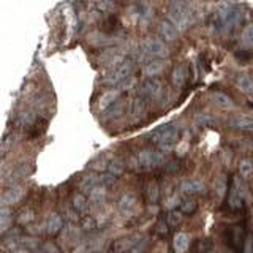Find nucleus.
Instances as JSON below:
<instances>
[{"label": "nucleus", "instance_id": "21", "mask_svg": "<svg viewBox=\"0 0 253 253\" xmlns=\"http://www.w3.org/2000/svg\"><path fill=\"white\" fill-rule=\"evenodd\" d=\"M211 100H212L213 105H217L218 108H223V109L234 108V101L231 100V97H228V95L223 93V92H218V90L212 92L211 93Z\"/></svg>", "mask_w": 253, "mask_h": 253}, {"label": "nucleus", "instance_id": "28", "mask_svg": "<svg viewBox=\"0 0 253 253\" xmlns=\"http://www.w3.org/2000/svg\"><path fill=\"white\" fill-rule=\"evenodd\" d=\"M187 67L185 65H177L176 68L172 70V84L174 85H184L187 81Z\"/></svg>", "mask_w": 253, "mask_h": 253}, {"label": "nucleus", "instance_id": "20", "mask_svg": "<svg viewBox=\"0 0 253 253\" xmlns=\"http://www.w3.org/2000/svg\"><path fill=\"white\" fill-rule=\"evenodd\" d=\"M234 81H236V85L241 89V92L249 95V97H253V78L252 76L241 73V75L236 76Z\"/></svg>", "mask_w": 253, "mask_h": 253}, {"label": "nucleus", "instance_id": "48", "mask_svg": "<svg viewBox=\"0 0 253 253\" xmlns=\"http://www.w3.org/2000/svg\"><path fill=\"white\" fill-rule=\"evenodd\" d=\"M179 204V196L177 195H174V196H171L169 198V201L168 203H166V206H168V208H174V206H177Z\"/></svg>", "mask_w": 253, "mask_h": 253}, {"label": "nucleus", "instance_id": "39", "mask_svg": "<svg viewBox=\"0 0 253 253\" xmlns=\"http://www.w3.org/2000/svg\"><path fill=\"white\" fill-rule=\"evenodd\" d=\"M131 113H133L134 116H138V114H141V113H144V100H142L141 97L134 98V100L131 101Z\"/></svg>", "mask_w": 253, "mask_h": 253}, {"label": "nucleus", "instance_id": "15", "mask_svg": "<svg viewBox=\"0 0 253 253\" xmlns=\"http://www.w3.org/2000/svg\"><path fill=\"white\" fill-rule=\"evenodd\" d=\"M228 204L229 208L237 211L242 208V190L239 187V182L236 179L233 180L231 187H229V195H228Z\"/></svg>", "mask_w": 253, "mask_h": 253}, {"label": "nucleus", "instance_id": "6", "mask_svg": "<svg viewBox=\"0 0 253 253\" xmlns=\"http://www.w3.org/2000/svg\"><path fill=\"white\" fill-rule=\"evenodd\" d=\"M136 162L142 168H157V166L165 165V157L157 150H142L138 154Z\"/></svg>", "mask_w": 253, "mask_h": 253}, {"label": "nucleus", "instance_id": "35", "mask_svg": "<svg viewBox=\"0 0 253 253\" xmlns=\"http://www.w3.org/2000/svg\"><path fill=\"white\" fill-rule=\"evenodd\" d=\"M182 213L180 211H176V209H172L169 213H168V218H166V221H168V225L169 226H177L180 221H182Z\"/></svg>", "mask_w": 253, "mask_h": 253}, {"label": "nucleus", "instance_id": "7", "mask_svg": "<svg viewBox=\"0 0 253 253\" xmlns=\"http://www.w3.org/2000/svg\"><path fill=\"white\" fill-rule=\"evenodd\" d=\"M168 55V49L163 42L160 40H147L142 46V57L150 59V57H166Z\"/></svg>", "mask_w": 253, "mask_h": 253}, {"label": "nucleus", "instance_id": "41", "mask_svg": "<svg viewBox=\"0 0 253 253\" xmlns=\"http://www.w3.org/2000/svg\"><path fill=\"white\" fill-rule=\"evenodd\" d=\"M35 218V213L32 212L30 209H24L21 212V215H19V223H29V221H32Z\"/></svg>", "mask_w": 253, "mask_h": 253}, {"label": "nucleus", "instance_id": "42", "mask_svg": "<svg viewBox=\"0 0 253 253\" xmlns=\"http://www.w3.org/2000/svg\"><path fill=\"white\" fill-rule=\"evenodd\" d=\"M244 253H253V233H249L244 241Z\"/></svg>", "mask_w": 253, "mask_h": 253}, {"label": "nucleus", "instance_id": "17", "mask_svg": "<svg viewBox=\"0 0 253 253\" xmlns=\"http://www.w3.org/2000/svg\"><path fill=\"white\" fill-rule=\"evenodd\" d=\"M158 35H160L165 42H174V40H177V35H179V30L172 26L169 21H162L158 24Z\"/></svg>", "mask_w": 253, "mask_h": 253}, {"label": "nucleus", "instance_id": "47", "mask_svg": "<svg viewBox=\"0 0 253 253\" xmlns=\"http://www.w3.org/2000/svg\"><path fill=\"white\" fill-rule=\"evenodd\" d=\"M34 119H35V116H34V114H32V113H27V114H24V116L21 117V124L29 125V124L34 122Z\"/></svg>", "mask_w": 253, "mask_h": 253}, {"label": "nucleus", "instance_id": "37", "mask_svg": "<svg viewBox=\"0 0 253 253\" xmlns=\"http://www.w3.org/2000/svg\"><path fill=\"white\" fill-rule=\"evenodd\" d=\"M81 226L84 231H93V229L97 228V220H95L92 215H85L81 220Z\"/></svg>", "mask_w": 253, "mask_h": 253}, {"label": "nucleus", "instance_id": "18", "mask_svg": "<svg viewBox=\"0 0 253 253\" xmlns=\"http://www.w3.org/2000/svg\"><path fill=\"white\" fill-rule=\"evenodd\" d=\"M119 100V90H109V92H105L100 97V103H98V108L101 113H105V111H109L116 106V103Z\"/></svg>", "mask_w": 253, "mask_h": 253}, {"label": "nucleus", "instance_id": "5", "mask_svg": "<svg viewBox=\"0 0 253 253\" xmlns=\"http://www.w3.org/2000/svg\"><path fill=\"white\" fill-rule=\"evenodd\" d=\"M131 71H133V62L124 60L105 78V83L109 85H119L122 81H125L126 78L131 76Z\"/></svg>", "mask_w": 253, "mask_h": 253}, {"label": "nucleus", "instance_id": "32", "mask_svg": "<svg viewBox=\"0 0 253 253\" xmlns=\"http://www.w3.org/2000/svg\"><path fill=\"white\" fill-rule=\"evenodd\" d=\"M239 174L242 179H250L252 174H253V163L252 160H247V158H244V160L239 163Z\"/></svg>", "mask_w": 253, "mask_h": 253}, {"label": "nucleus", "instance_id": "29", "mask_svg": "<svg viewBox=\"0 0 253 253\" xmlns=\"http://www.w3.org/2000/svg\"><path fill=\"white\" fill-rule=\"evenodd\" d=\"M213 190H215V193L218 195V198L225 196V193L228 192V180H226L225 174H220V176L213 180Z\"/></svg>", "mask_w": 253, "mask_h": 253}, {"label": "nucleus", "instance_id": "45", "mask_svg": "<svg viewBox=\"0 0 253 253\" xmlns=\"http://www.w3.org/2000/svg\"><path fill=\"white\" fill-rule=\"evenodd\" d=\"M133 84H134V78L130 76V78H126L125 81H122L117 87H119V90H126V89H130V87H131Z\"/></svg>", "mask_w": 253, "mask_h": 253}, {"label": "nucleus", "instance_id": "13", "mask_svg": "<svg viewBox=\"0 0 253 253\" xmlns=\"http://www.w3.org/2000/svg\"><path fill=\"white\" fill-rule=\"evenodd\" d=\"M180 190H182V193H185L188 196H195V195H203L206 192V185L201 180L185 179V180H182Z\"/></svg>", "mask_w": 253, "mask_h": 253}, {"label": "nucleus", "instance_id": "19", "mask_svg": "<svg viewBox=\"0 0 253 253\" xmlns=\"http://www.w3.org/2000/svg\"><path fill=\"white\" fill-rule=\"evenodd\" d=\"M89 206H90V201L84 193H76L73 196V208H75V212H78L79 215H83V217L89 215Z\"/></svg>", "mask_w": 253, "mask_h": 253}, {"label": "nucleus", "instance_id": "22", "mask_svg": "<svg viewBox=\"0 0 253 253\" xmlns=\"http://www.w3.org/2000/svg\"><path fill=\"white\" fill-rule=\"evenodd\" d=\"M100 185V176L97 174H87V176L83 177L81 184H79V188H81V193H90L93 188H97Z\"/></svg>", "mask_w": 253, "mask_h": 253}, {"label": "nucleus", "instance_id": "3", "mask_svg": "<svg viewBox=\"0 0 253 253\" xmlns=\"http://www.w3.org/2000/svg\"><path fill=\"white\" fill-rule=\"evenodd\" d=\"M190 16H192V10L190 6L184 2H172L168 10V18L177 30H185L190 26Z\"/></svg>", "mask_w": 253, "mask_h": 253}, {"label": "nucleus", "instance_id": "34", "mask_svg": "<svg viewBox=\"0 0 253 253\" xmlns=\"http://www.w3.org/2000/svg\"><path fill=\"white\" fill-rule=\"evenodd\" d=\"M108 171H109V174H113V176H116V177L122 176V172H124V163L119 162V160H113V162L108 165Z\"/></svg>", "mask_w": 253, "mask_h": 253}, {"label": "nucleus", "instance_id": "1", "mask_svg": "<svg viewBox=\"0 0 253 253\" xmlns=\"http://www.w3.org/2000/svg\"><path fill=\"white\" fill-rule=\"evenodd\" d=\"M150 139L162 152H169L179 142V128L174 124H163L150 133Z\"/></svg>", "mask_w": 253, "mask_h": 253}, {"label": "nucleus", "instance_id": "10", "mask_svg": "<svg viewBox=\"0 0 253 253\" xmlns=\"http://www.w3.org/2000/svg\"><path fill=\"white\" fill-rule=\"evenodd\" d=\"M162 90V84L157 79H146L139 87V93L142 100H152Z\"/></svg>", "mask_w": 253, "mask_h": 253}, {"label": "nucleus", "instance_id": "16", "mask_svg": "<svg viewBox=\"0 0 253 253\" xmlns=\"http://www.w3.org/2000/svg\"><path fill=\"white\" fill-rule=\"evenodd\" d=\"M229 126H233V128H236V130L253 133V117L233 116L231 119H229Z\"/></svg>", "mask_w": 253, "mask_h": 253}, {"label": "nucleus", "instance_id": "26", "mask_svg": "<svg viewBox=\"0 0 253 253\" xmlns=\"http://www.w3.org/2000/svg\"><path fill=\"white\" fill-rule=\"evenodd\" d=\"M105 200H106V188L103 185H98L97 188H93L92 192L89 193V201H90L92 206H95V208H100V206H103Z\"/></svg>", "mask_w": 253, "mask_h": 253}, {"label": "nucleus", "instance_id": "46", "mask_svg": "<svg viewBox=\"0 0 253 253\" xmlns=\"http://www.w3.org/2000/svg\"><path fill=\"white\" fill-rule=\"evenodd\" d=\"M42 253H59V249L55 247L54 244L46 242V244H43V252Z\"/></svg>", "mask_w": 253, "mask_h": 253}, {"label": "nucleus", "instance_id": "27", "mask_svg": "<svg viewBox=\"0 0 253 253\" xmlns=\"http://www.w3.org/2000/svg\"><path fill=\"white\" fill-rule=\"evenodd\" d=\"M11 226H13V212L10 211V208H2L0 209V233L5 234Z\"/></svg>", "mask_w": 253, "mask_h": 253}, {"label": "nucleus", "instance_id": "40", "mask_svg": "<svg viewBox=\"0 0 253 253\" xmlns=\"http://www.w3.org/2000/svg\"><path fill=\"white\" fill-rule=\"evenodd\" d=\"M147 247H149V239L147 237H141L139 242L133 247L131 253H144L147 250Z\"/></svg>", "mask_w": 253, "mask_h": 253}, {"label": "nucleus", "instance_id": "49", "mask_svg": "<svg viewBox=\"0 0 253 253\" xmlns=\"http://www.w3.org/2000/svg\"><path fill=\"white\" fill-rule=\"evenodd\" d=\"M252 163H253V160H252Z\"/></svg>", "mask_w": 253, "mask_h": 253}, {"label": "nucleus", "instance_id": "44", "mask_svg": "<svg viewBox=\"0 0 253 253\" xmlns=\"http://www.w3.org/2000/svg\"><path fill=\"white\" fill-rule=\"evenodd\" d=\"M157 233L160 234V236H166L168 234V231H169V225H168V221H165V220H160L157 223Z\"/></svg>", "mask_w": 253, "mask_h": 253}, {"label": "nucleus", "instance_id": "33", "mask_svg": "<svg viewBox=\"0 0 253 253\" xmlns=\"http://www.w3.org/2000/svg\"><path fill=\"white\" fill-rule=\"evenodd\" d=\"M198 209V203L195 200H185L180 203V212L185 213V215H192Z\"/></svg>", "mask_w": 253, "mask_h": 253}, {"label": "nucleus", "instance_id": "24", "mask_svg": "<svg viewBox=\"0 0 253 253\" xmlns=\"http://www.w3.org/2000/svg\"><path fill=\"white\" fill-rule=\"evenodd\" d=\"M165 70V63L158 60H150L147 65L142 68V73L147 76V79H155V76L162 75Z\"/></svg>", "mask_w": 253, "mask_h": 253}, {"label": "nucleus", "instance_id": "11", "mask_svg": "<svg viewBox=\"0 0 253 253\" xmlns=\"http://www.w3.org/2000/svg\"><path fill=\"white\" fill-rule=\"evenodd\" d=\"M136 204H138L136 195L131 193V192H126L119 198L117 208H119V211H121V213H124V215H130V213L136 209Z\"/></svg>", "mask_w": 253, "mask_h": 253}, {"label": "nucleus", "instance_id": "23", "mask_svg": "<svg viewBox=\"0 0 253 253\" xmlns=\"http://www.w3.org/2000/svg\"><path fill=\"white\" fill-rule=\"evenodd\" d=\"M63 229V218L59 213H51L46 221V233L47 234H57Z\"/></svg>", "mask_w": 253, "mask_h": 253}, {"label": "nucleus", "instance_id": "9", "mask_svg": "<svg viewBox=\"0 0 253 253\" xmlns=\"http://www.w3.org/2000/svg\"><path fill=\"white\" fill-rule=\"evenodd\" d=\"M24 195H26V190H24V187L21 185H16V187H10L6 190V192L2 195V208H10V206L13 204H18Z\"/></svg>", "mask_w": 253, "mask_h": 253}, {"label": "nucleus", "instance_id": "31", "mask_svg": "<svg viewBox=\"0 0 253 253\" xmlns=\"http://www.w3.org/2000/svg\"><path fill=\"white\" fill-rule=\"evenodd\" d=\"M158 196H160V190H158V185L155 182H150L146 188V200L149 204H157Z\"/></svg>", "mask_w": 253, "mask_h": 253}, {"label": "nucleus", "instance_id": "2", "mask_svg": "<svg viewBox=\"0 0 253 253\" xmlns=\"http://www.w3.org/2000/svg\"><path fill=\"white\" fill-rule=\"evenodd\" d=\"M242 19V10L241 6L233 3H221L213 18V27L217 32L236 27Z\"/></svg>", "mask_w": 253, "mask_h": 253}, {"label": "nucleus", "instance_id": "36", "mask_svg": "<svg viewBox=\"0 0 253 253\" xmlns=\"http://www.w3.org/2000/svg\"><path fill=\"white\" fill-rule=\"evenodd\" d=\"M242 43L249 47H253V24L245 27V30L242 32Z\"/></svg>", "mask_w": 253, "mask_h": 253}, {"label": "nucleus", "instance_id": "30", "mask_svg": "<svg viewBox=\"0 0 253 253\" xmlns=\"http://www.w3.org/2000/svg\"><path fill=\"white\" fill-rule=\"evenodd\" d=\"M195 122H196V125H200V126H213V125L218 124V119H215L211 114L200 113V114L195 116Z\"/></svg>", "mask_w": 253, "mask_h": 253}, {"label": "nucleus", "instance_id": "25", "mask_svg": "<svg viewBox=\"0 0 253 253\" xmlns=\"http://www.w3.org/2000/svg\"><path fill=\"white\" fill-rule=\"evenodd\" d=\"M172 245L177 253H185L190 247V236L187 233H177L172 239Z\"/></svg>", "mask_w": 253, "mask_h": 253}, {"label": "nucleus", "instance_id": "38", "mask_svg": "<svg viewBox=\"0 0 253 253\" xmlns=\"http://www.w3.org/2000/svg\"><path fill=\"white\" fill-rule=\"evenodd\" d=\"M117 182V177L116 176H113V174H101L100 176V185H103L105 188H108V187H113L114 184Z\"/></svg>", "mask_w": 253, "mask_h": 253}, {"label": "nucleus", "instance_id": "4", "mask_svg": "<svg viewBox=\"0 0 253 253\" xmlns=\"http://www.w3.org/2000/svg\"><path fill=\"white\" fill-rule=\"evenodd\" d=\"M6 249L13 253H42L43 244L35 237H11L6 241Z\"/></svg>", "mask_w": 253, "mask_h": 253}, {"label": "nucleus", "instance_id": "8", "mask_svg": "<svg viewBox=\"0 0 253 253\" xmlns=\"http://www.w3.org/2000/svg\"><path fill=\"white\" fill-rule=\"evenodd\" d=\"M141 236L134 234V236H125V237H119V239L113 241L111 244V250L113 253H125V252H131L133 247L139 242Z\"/></svg>", "mask_w": 253, "mask_h": 253}, {"label": "nucleus", "instance_id": "43", "mask_svg": "<svg viewBox=\"0 0 253 253\" xmlns=\"http://www.w3.org/2000/svg\"><path fill=\"white\" fill-rule=\"evenodd\" d=\"M234 55H236V59L239 60V63H247L253 57L252 52H249V51H237Z\"/></svg>", "mask_w": 253, "mask_h": 253}, {"label": "nucleus", "instance_id": "12", "mask_svg": "<svg viewBox=\"0 0 253 253\" xmlns=\"http://www.w3.org/2000/svg\"><path fill=\"white\" fill-rule=\"evenodd\" d=\"M35 171V165L32 163V162H24V163H19L16 168L11 171V174H10V177H8V182H18V180H21V179H26V177H29L32 172Z\"/></svg>", "mask_w": 253, "mask_h": 253}, {"label": "nucleus", "instance_id": "14", "mask_svg": "<svg viewBox=\"0 0 253 253\" xmlns=\"http://www.w3.org/2000/svg\"><path fill=\"white\" fill-rule=\"evenodd\" d=\"M81 239L79 236V231L75 226H65L63 228V233H62V242H63V247L65 250H71L73 247H76V244Z\"/></svg>", "mask_w": 253, "mask_h": 253}]
</instances>
